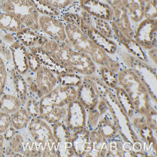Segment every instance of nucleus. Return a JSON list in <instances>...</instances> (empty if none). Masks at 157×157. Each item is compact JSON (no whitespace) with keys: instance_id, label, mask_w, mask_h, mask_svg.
Returning <instances> with one entry per match:
<instances>
[{"instance_id":"f257e3e1","label":"nucleus","mask_w":157,"mask_h":157,"mask_svg":"<svg viewBox=\"0 0 157 157\" xmlns=\"http://www.w3.org/2000/svg\"><path fill=\"white\" fill-rule=\"evenodd\" d=\"M41 48L67 72L81 76L90 75L96 72L97 66L91 58L87 54L76 51L70 44L49 39Z\"/></svg>"},{"instance_id":"f03ea898","label":"nucleus","mask_w":157,"mask_h":157,"mask_svg":"<svg viewBox=\"0 0 157 157\" xmlns=\"http://www.w3.org/2000/svg\"><path fill=\"white\" fill-rule=\"evenodd\" d=\"M64 23L68 43L74 49L89 56L96 66H105L116 73L120 70L121 63L96 45L78 25Z\"/></svg>"},{"instance_id":"7ed1b4c3","label":"nucleus","mask_w":157,"mask_h":157,"mask_svg":"<svg viewBox=\"0 0 157 157\" xmlns=\"http://www.w3.org/2000/svg\"><path fill=\"white\" fill-rule=\"evenodd\" d=\"M118 86H121L132 101L136 113L146 117L154 109V101L144 82L132 70L122 65L117 72ZM154 109H156L154 107Z\"/></svg>"},{"instance_id":"20e7f679","label":"nucleus","mask_w":157,"mask_h":157,"mask_svg":"<svg viewBox=\"0 0 157 157\" xmlns=\"http://www.w3.org/2000/svg\"><path fill=\"white\" fill-rule=\"evenodd\" d=\"M114 57L117 59L122 66L136 72L146 86L151 99L156 101V94L153 90L154 84L156 86V68H154V66H151V64L148 62H144L136 57L120 45Z\"/></svg>"},{"instance_id":"39448f33","label":"nucleus","mask_w":157,"mask_h":157,"mask_svg":"<svg viewBox=\"0 0 157 157\" xmlns=\"http://www.w3.org/2000/svg\"><path fill=\"white\" fill-rule=\"evenodd\" d=\"M25 133L39 145L42 156H57V140L51 124L39 117L31 118L24 129Z\"/></svg>"},{"instance_id":"423d86ee","label":"nucleus","mask_w":157,"mask_h":157,"mask_svg":"<svg viewBox=\"0 0 157 157\" xmlns=\"http://www.w3.org/2000/svg\"><path fill=\"white\" fill-rule=\"evenodd\" d=\"M0 11L15 16L28 29L40 32L38 11L33 0H6L0 5Z\"/></svg>"},{"instance_id":"0eeeda50","label":"nucleus","mask_w":157,"mask_h":157,"mask_svg":"<svg viewBox=\"0 0 157 157\" xmlns=\"http://www.w3.org/2000/svg\"><path fill=\"white\" fill-rule=\"evenodd\" d=\"M79 13L81 16V22L79 28L81 31L94 42L96 45L104 49L112 57H114L118 49V44L114 40L108 39L98 31L90 23V15L79 7Z\"/></svg>"},{"instance_id":"6e6552de","label":"nucleus","mask_w":157,"mask_h":157,"mask_svg":"<svg viewBox=\"0 0 157 157\" xmlns=\"http://www.w3.org/2000/svg\"><path fill=\"white\" fill-rule=\"evenodd\" d=\"M133 39L144 51L156 47L157 19L144 18L134 26Z\"/></svg>"},{"instance_id":"1a4fd4ad","label":"nucleus","mask_w":157,"mask_h":157,"mask_svg":"<svg viewBox=\"0 0 157 157\" xmlns=\"http://www.w3.org/2000/svg\"><path fill=\"white\" fill-rule=\"evenodd\" d=\"M77 88L57 83L53 89L39 99V106L64 107L76 99Z\"/></svg>"},{"instance_id":"9d476101","label":"nucleus","mask_w":157,"mask_h":157,"mask_svg":"<svg viewBox=\"0 0 157 157\" xmlns=\"http://www.w3.org/2000/svg\"><path fill=\"white\" fill-rule=\"evenodd\" d=\"M40 32L53 41L64 42L69 44L66 35L64 23L58 16L40 14L39 16Z\"/></svg>"},{"instance_id":"9b49d317","label":"nucleus","mask_w":157,"mask_h":157,"mask_svg":"<svg viewBox=\"0 0 157 157\" xmlns=\"http://www.w3.org/2000/svg\"><path fill=\"white\" fill-rule=\"evenodd\" d=\"M87 111L77 99L66 106V114L63 121L72 132L86 128Z\"/></svg>"},{"instance_id":"f8f14e48","label":"nucleus","mask_w":157,"mask_h":157,"mask_svg":"<svg viewBox=\"0 0 157 157\" xmlns=\"http://www.w3.org/2000/svg\"><path fill=\"white\" fill-rule=\"evenodd\" d=\"M8 80L4 93L15 94L21 100L22 104L29 98V92L24 76L14 67L13 64H8Z\"/></svg>"},{"instance_id":"ddd939ff","label":"nucleus","mask_w":157,"mask_h":157,"mask_svg":"<svg viewBox=\"0 0 157 157\" xmlns=\"http://www.w3.org/2000/svg\"><path fill=\"white\" fill-rule=\"evenodd\" d=\"M78 5L82 10L94 17L106 21L113 19V9L108 4L101 0H79Z\"/></svg>"},{"instance_id":"4468645a","label":"nucleus","mask_w":157,"mask_h":157,"mask_svg":"<svg viewBox=\"0 0 157 157\" xmlns=\"http://www.w3.org/2000/svg\"><path fill=\"white\" fill-rule=\"evenodd\" d=\"M109 23L111 27H112V31H113V38L114 41H115L120 47L124 48L127 52H129V53L132 54L135 57L138 58V59L142 60V61L149 63L145 52L143 50L142 48L138 45V43L135 41L133 38H132V39H129V38L125 37L121 32L119 31V29L117 28V26L114 25L113 22L110 21Z\"/></svg>"},{"instance_id":"2eb2a0df","label":"nucleus","mask_w":157,"mask_h":157,"mask_svg":"<svg viewBox=\"0 0 157 157\" xmlns=\"http://www.w3.org/2000/svg\"><path fill=\"white\" fill-rule=\"evenodd\" d=\"M95 130L107 140L112 139L119 136L118 127L112 105L105 113L101 114Z\"/></svg>"},{"instance_id":"dca6fc26","label":"nucleus","mask_w":157,"mask_h":157,"mask_svg":"<svg viewBox=\"0 0 157 157\" xmlns=\"http://www.w3.org/2000/svg\"><path fill=\"white\" fill-rule=\"evenodd\" d=\"M71 143L75 156H86L92 148L90 130L84 128L72 132Z\"/></svg>"},{"instance_id":"f3484780","label":"nucleus","mask_w":157,"mask_h":157,"mask_svg":"<svg viewBox=\"0 0 157 157\" xmlns=\"http://www.w3.org/2000/svg\"><path fill=\"white\" fill-rule=\"evenodd\" d=\"M34 78L43 96L51 91L58 83L57 75L43 64L35 72Z\"/></svg>"},{"instance_id":"a211bd4d","label":"nucleus","mask_w":157,"mask_h":157,"mask_svg":"<svg viewBox=\"0 0 157 157\" xmlns=\"http://www.w3.org/2000/svg\"><path fill=\"white\" fill-rule=\"evenodd\" d=\"M112 7L114 13L113 19L112 21L125 37L132 39L134 35L133 26L129 19L125 8L122 4Z\"/></svg>"},{"instance_id":"6ab92c4d","label":"nucleus","mask_w":157,"mask_h":157,"mask_svg":"<svg viewBox=\"0 0 157 157\" xmlns=\"http://www.w3.org/2000/svg\"><path fill=\"white\" fill-rule=\"evenodd\" d=\"M12 54V62L14 67L24 75L29 71L28 65V50L25 46L17 39L10 46Z\"/></svg>"},{"instance_id":"aec40b11","label":"nucleus","mask_w":157,"mask_h":157,"mask_svg":"<svg viewBox=\"0 0 157 157\" xmlns=\"http://www.w3.org/2000/svg\"><path fill=\"white\" fill-rule=\"evenodd\" d=\"M77 99L86 111H90L96 108L99 101V97L90 84L82 80V83L77 88Z\"/></svg>"},{"instance_id":"412c9836","label":"nucleus","mask_w":157,"mask_h":157,"mask_svg":"<svg viewBox=\"0 0 157 157\" xmlns=\"http://www.w3.org/2000/svg\"><path fill=\"white\" fill-rule=\"evenodd\" d=\"M132 26L136 25L144 18V0H121Z\"/></svg>"},{"instance_id":"4be33fe9","label":"nucleus","mask_w":157,"mask_h":157,"mask_svg":"<svg viewBox=\"0 0 157 157\" xmlns=\"http://www.w3.org/2000/svg\"><path fill=\"white\" fill-rule=\"evenodd\" d=\"M17 39L23 44L26 48L33 47H41L49 39L43 33L36 32L25 28L21 31L16 33Z\"/></svg>"},{"instance_id":"5701e85b","label":"nucleus","mask_w":157,"mask_h":157,"mask_svg":"<svg viewBox=\"0 0 157 157\" xmlns=\"http://www.w3.org/2000/svg\"><path fill=\"white\" fill-rule=\"evenodd\" d=\"M90 138L91 141V151L86 156L104 157L106 156L109 150V140L106 139L96 130L90 131Z\"/></svg>"},{"instance_id":"b1692460","label":"nucleus","mask_w":157,"mask_h":157,"mask_svg":"<svg viewBox=\"0 0 157 157\" xmlns=\"http://www.w3.org/2000/svg\"><path fill=\"white\" fill-rule=\"evenodd\" d=\"M82 80L92 86L99 98H105L107 100L115 96L114 90L109 88L96 73L90 75L82 76Z\"/></svg>"},{"instance_id":"393cba45","label":"nucleus","mask_w":157,"mask_h":157,"mask_svg":"<svg viewBox=\"0 0 157 157\" xmlns=\"http://www.w3.org/2000/svg\"><path fill=\"white\" fill-rule=\"evenodd\" d=\"M66 114V106H39V117L49 124L62 121Z\"/></svg>"},{"instance_id":"a878e982","label":"nucleus","mask_w":157,"mask_h":157,"mask_svg":"<svg viewBox=\"0 0 157 157\" xmlns=\"http://www.w3.org/2000/svg\"><path fill=\"white\" fill-rule=\"evenodd\" d=\"M26 28L15 16L0 11V30L16 33Z\"/></svg>"},{"instance_id":"bb28decb","label":"nucleus","mask_w":157,"mask_h":157,"mask_svg":"<svg viewBox=\"0 0 157 157\" xmlns=\"http://www.w3.org/2000/svg\"><path fill=\"white\" fill-rule=\"evenodd\" d=\"M114 90L119 105L122 108V109L123 110V112L125 113L126 115L128 116V117L130 120H131L136 114L132 101L130 100V97H129L128 94L125 92V90L121 86H117L114 88Z\"/></svg>"},{"instance_id":"cd10ccee","label":"nucleus","mask_w":157,"mask_h":157,"mask_svg":"<svg viewBox=\"0 0 157 157\" xmlns=\"http://www.w3.org/2000/svg\"><path fill=\"white\" fill-rule=\"evenodd\" d=\"M23 106L15 94L4 93L0 96V111L11 114Z\"/></svg>"},{"instance_id":"c85d7f7f","label":"nucleus","mask_w":157,"mask_h":157,"mask_svg":"<svg viewBox=\"0 0 157 157\" xmlns=\"http://www.w3.org/2000/svg\"><path fill=\"white\" fill-rule=\"evenodd\" d=\"M42 5L47 6L59 14L74 9L79 0H37Z\"/></svg>"},{"instance_id":"c756f323","label":"nucleus","mask_w":157,"mask_h":157,"mask_svg":"<svg viewBox=\"0 0 157 157\" xmlns=\"http://www.w3.org/2000/svg\"><path fill=\"white\" fill-rule=\"evenodd\" d=\"M10 118L11 125L18 131L25 129L31 119L23 106L12 113L10 114Z\"/></svg>"},{"instance_id":"7c9ffc66","label":"nucleus","mask_w":157,"mask_h":157,"mask_svg":"<svg viewBox=\"0 0 157 157\" xmlns=\"http://www.w3.org/2000/svg\"><path fill=\"white\" fill-rule=\"evenodd\" d=\"M51 127L54 138L57 140V144L58 143L71 142L72 132L68 129L63 121L51 124Z\"/></svg>"},{"instance_id":"2f4dec72","label":"nucleus","mask_w":157,"mask_h":157,"mask_svg":"<svg viewBox=\"0 0 157 157\" xmlns=\"http://www.w3.org/2000/svg\"><path fill=\"white\" fill-rule=\"evenodd\" d=\"M96 73L112 90H114L118 86L117 73L105 66H97Z\"/></svg>"},{"instance_id":"473e14b6","label":"nucleus","mask_w":157,"mask_h":157,"mask_svg":"<svg viewBox=\"0 0 157 157\" xmlns=\"http://www.w3.org/2000/svg\"><path fill=\"white\" fill-rule=\"evenodd\" d=\"M57 78L59 84L75 88H78L82 82V76L72 72H65L57 74Z\"/></svg>"},{"instance_id":"72a5a7b5","label":"nucleus","mask_w":157,"mask_h":157,"mask_svg":"<svg viewBox=\"0 0 157 157\" xmlns=\"http://www.w3.org/2000/svg\"><path fill=\"white\" fill-rule=\"evenodd\" d=\"M89 20L90 24L98 31H99L101 33L103 34L104 36L107 37L108 39L114 40L113 31H112L109 22L102 19H99V18L94 17L90 15L89 17Z\"/></svg>"},{"instance_id":"f704fd0d","label":"nucleus","mask_w":157,"mask_h":157,"mask_svg":"<svg viewBox=\"0 0 157 157\" xmlns=\"http://www.w3.org/2000/svg\"><path fill=\"white\" fill-rule=\"evenodd\" d=\"M109 140V150L106 157L123 156V142L124 140L120 135Z\"/></svg>"},{"instance_id":"c9c22d12","label":"nucleus","mask_w":157,"mask_h":157,"mask_svg":"<svg viewBox=\"0 0 157 157\" xmlns=\"http://www.w3.org/2000/svg\"><path fill=\"white\" fill-rule=\"evenodd\" d=\"M23 76L26 81V84H27L29 97V96H33V97H36L40 99L43 96V94H41L39 88H38L37 84H36L35 81V78H34L33 72L29 71Z\"/></svg>"},{"instance_id":"e433bc0d","label":"nucleus","mask_w":157,"mask_h":157,"mask_svg":"<svg viewBox=\"0 0 157 157\" xmlns=\"http://www.w3.org/2000/svg\"><path fill=\"white\" fill-rule=\"evenodd\" d=\"M23 106L31 118L39 117V98L33 97V96H29Z\"/></svg>"},{"instance_id":"4c0bfd02","label":"nucleus","mask_w":157,"mask_h":157,"mask_svg":"<svg viewBox=\"0 0 157 157\" xmlns=\"http://www.w3.org/2000/svg\"><path fill=\"white\" fill-rule=\"evenodd\" d=\"M7 143L15 153H21V154L23 151L24 138L21 131L17 130L15 136L11 138V140Z\"/></svg>"},{"instance_id":"58836bf2","label":"nucleus","mask_w":157,"mask_h":157,"mask_svg":"<svg viewBox=\"0 0 157 157\" xmlns=\"http://www.w3.org/2000/svg\"><path fill=\"white\" fill-rule=\"evenodd\" d=\"M8 80V68L5 59L0 56V96L5 92Z\"/></svg>"},{"instance_id":"ea45409f","label":"nucleus","mask_w":157,"mask_h":157,"mask_svg":"<svg viewBox=\"0 0 157 157\" xmlns=\"http://www.w3.org/2000/svg\"><path fill=\"white\" fill-rule=\"evenodd\" d=\"M100 117V113L97 109L87 111L86 114V128L88 130H95L97 125L98 119Z\"/></svg>"},{"instance_id":"a19ab883","label":"nucleus","mask_w":157,"mask_h":157,"mask_svg":"<svg viewBox=\"0 0 157 157\" xmlns=\"http://www.w3.org/2000/svg\"><path fill=\"white\" fill-rule=\"evenodd\" d=\"M10 46V45L7 44L0 35V56L5 59L6 63H7V65L13 64L12 54Z\"/></svg>"},{"instance_id":"79ce46f5","label":"nucleus","mask_w":157,"mask_h":157,"mask_svg":"<svg viewBox=\"0 0 157 157\" xmlns=\"http://www.w3.org/2000/svg\"><path fill=\"white\" fill-rule=\"evenodd\" d=\"M157 2L152 0L146 3L144 8V18L147 19H156L157 17Z\"/></svg>"},{"instance_id":"37998d69","label":"nucleus","mask_w":157,"mask_h":157,"mask_svg":"<svg viewBox=\"0 0 157 157\" xmlns=\"http://www.w3.org/2000/svg\"><path fill=\"white\" fill-rule=\"evenodd\" d=\"M28 50L27 53V58H28V65H29V70L30 72H33L35 73V72L38 70L40 66L41 65V62L38 59L37 57L34 54L33 52Z\"/></svg>"},{"instance_id":"c03bdc74","label":"nucleus","mask_w":157,"mask_h":157,"mask_svg":"<svg viewBox=\"0 0 157 157\" xmlns=\"http://www.w3.org/2000/svg\"><path fill=\"white\" fill-rule=\"evenodd\" d=\"M10 125V114L0 111V133L3 134Z\"/></svg>"},{"instance_id":"a18cd8bd","label":"nucleus","mask_w":157,"mask_h":157,"mask_svg":"<svg viewBox=\"0 0 157 157\" xmlns=\"http://www.w3.org/2000/svg\"><path fill=\"white\" fill-rule=\"evenodd\" d=\"M33 2L35 4L36 8H37L38 11L39 12L40 14H43V15H52L54 16V15H56L55 11H54L53 10L50 9L47 6L42 5L39 2V1L37 0H33Z\"/></svg>"},{"instance_id":"49530a36","label":"nucleus","mask_w":157,"mask_h":157,"mask_svg":"<svg viewBox=\"0 0 157 157\" xmlns=\"http://www.w3.org/2000/svg\"><path fill=\"white\" fill-rule=\"evenodd\" d=\"M147 58H148V62L151 64H154L155 67H156V61H157V48L154 47L152 49L145 51Z\"/></svg>"},{"instance_id":"de8ad7c7","label":"nucleus","mask_w":157,"mask_h":157,"mask_svg":"<svg viewBox=\"0 0 157 157\" xmlns=\"http://www.w3.org/2000/svg\"><path fill=\"white\" fill-rule=\"evenodd\" d=\"M17 131V130H16L13 126L12 125L10 126L9 128L6 130V131L3 133L4 138H5V141H7V142L10 141V140H11V138L15 136V134L16 133V132Z\"/></svg>"},{"instance_id":"09e8293b","label":"nucleus","mask_w":157,"mask_h":157,"mask_svg":"<svg viewBox=\"0 0 157 157\" xmlns=\"http://www.w3.org/2000/svg\"><path fill=\"white\" fill-rule=\"evenodd\" d=\"M5 138L3 134L0 133V156H4V148H5Z\"/></svg>"},{"instance_id":"8fccbe9b","label":"nucleus","mask_w":157,"mask_h":157,"mask_svg":"<svg viewBox=\"0 0 157 157\" xmlns=\"http://www.w3.org/2000/svg\"><path fill=\"white\" fill-rule=\"evenodd\" d=\"M101 1H103L106 4H108L109 5H110L111 7H114V6H117L122 4L121 0H101Z\"/></svg>"},{"instance_id":"3c124183","label":"nucleus","mask_w":157,"mask_h":157,"mask_svg":"<svg viewBox=\"0 0 157 157\" xmlns=\"http://www.w3.org/2000/svg\"><path fill=\"white\" fill-rule=\"evenodd\" d=\"M145 1V2H151V1H152V0H144Z\"/></svg>"},{"instance_id":"603ef678","label":"nucleus","mask_w":157,"mask_h":157,"mask_svg":"<svg viewBox=\"0 0 157 157\" xmlns=\"http://www.w3.org/2000/svg\"><path fill=\"white\" fill-rule=\"evenodd\" d=\"M2 3L4 2H5V1H6V0H2Z\"/></svg>"}]
</instances>
